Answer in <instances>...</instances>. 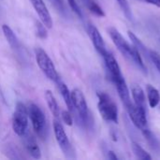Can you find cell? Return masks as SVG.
Returning <instances> with one entry per match:
<instances>
[{"label": "cell", "mask_w": 160, "mask_h": 160, "mask_svg": "<svg viewBox=\"0 0 160 160\" xmlns=\"http://www.w3.org/2000/svg\"><path fill=\"white\" fill-rule=\"evenodd\" d=\"M71 101L74 110L78 113L81 121L83 124H87L89 120V110L87 102L83 93L80 89H73L71 92Z\"/></svg>", "instance_id": "8992f818"}, {"label": "cell", "mask_w": 160, "mask_h": 160, "mask_svg": "<svg viewBox=\"0 0 160 160\" xmlns=\"http://www.w3.org/2000/svg\"><path fill=\"white\" fill-rule=\"evenodd\" d=\"M131 95H132V98L134 100V104L143 110L146 111V98H145V93L143 91V89L139 85V84H134L132 86L131 89Z\"/></svg>", "instance_id": "5bb4252c"}, {"label": "cell", "mask_w": 160, "mask_h": 160, "mask_svg": "<svg viewBox=\"0 0 160 160\" xmlns=\"http://www.w3.org/2000/svg\"><path fill=\"white\" fill-rule=\"evenodd\" d=\"M61 117H62V120L63 122L67 125V126H69L71 127L73 125V117L71 115V112L68 110V111H63L61 112Z\"/></svg>", "instance_id": "484cf974"}, {"label": "cell", "mask_w": 160, "mask_h": 160, "mask_svg": "<svg viewBox=\"0 0 160 160\" xmlns=\"http://www.w3.org/2000/svg\"><path fill=\"white\" fill-rule=\"evenodd\" d=\"M28 110L22 102H18L12 117V129L20 137L27 132L28 128Z\"/></svg>", "instance_id": "5b68a950"}, {"label": "cell", "mask_w": 160, "mask_h": 160, "mask_svg": "<svg viewBox=\"0 0 160 160\" xmlns=\"http://www.w3.org/2000/svg\"><path fill=\"white\" fill-rule=\"evenodd\" d=\"M146 95H147L149 106L151 108H156L160 102L159 91L153 85L148 84L146 86Z\"/></svg>", "instance_id": "e0dca14e"}, {"label": "cell", "mask_w": 160, "mask_h": 160, "mask_svg": "<svg viewBox=\"0 0 160 160\" xmlns=\"http://www.w3.org/2000/svg\"><path fill=\"white\" fill-rule=\"evenodd\" d=\"M98 109L101 117L107 122L118 124L119 112H118L117 105L114 102V100L108 94L104 92H98Z\"/></svg>", "instance_id": "7a4b0ae2"}, {"label": "cell", "mask_w": 160, "mask_h": 160, "mask_svg": "<svg viewBox=\"0 0 160 160\" xmlns=\"http://www.w3.org/2000/svg\"><path fill=\"white\" fill-rule=\"evenodd\" d=\"M87 32H88V35L92 40V43L95 47V49L97 50V52L102 56L106 52V45H105V42H104V39L100 34V32L98 31V29L93 25V24H89L88 27H87Z\"/></svg>", "instance_id": "8fae6325"}, {"label": "cell", "mask_w": 160, "mask_h": 160, "mask_svg": "<svg viewBox=\"0 0 160 160\" xmlns=\"http://www.w3.org/2000/svg\"><path fill=\"white\" fill-rule=\"evenodd\" d=\"M149 59L152 61L158 71L160 73V54L154 50H149Z\"/></svg>", "instance_id": "cb8c5ba5"}, {"label": "cell", "mask_w": 160, "mask_h": 160, "mask_svg": "<svg viewBox=\"0 0 160 160\" xmlns=\"http://www.w3.org/2000/svg\"><path fill=\"white\" fill-rule=\"evenodd\" d=\"M56 82H57L58 89H59V91H60V93H61V95H62V97H63V98H64V101H65V103H66V105H67V107H68V110L71 113L74 112L75 110H74V108H73L72 101H71V94H70V92H69L68 86H67L61 80H58Z\"/></svg>", "instance_id": "9a60e30c"}, {"label": "cell", "mask_w": 160, "mask_h": 160, "mask_svg": "<svg viewBox=\"0 0 160 160\" xmlns=\"http://www.w3.org/2000/svg\"><path fill=\"white\" fill-rule=\"evenodd\" d=\"M140 1H142V2L154 5V6H156V7H158V8H160V0H140Z\"/></svg>", "instance_id": "f1b7e54d"}, {"label": "cell", "mask_w": 160, "mask_h": 160, "mask_svg": "<svg viewBox=\"0 0 160 160\" xmlns=\"http://www.w3.org/2000/svg\"><path fill=\"white\" fill-rule=\"evenodd\" d=\"M51 2L59 11H64V4L62 0H51Z\"/></svg>", "instance_id": "83f0119b"}, {"label": "cell", "mask_w": 160, "mask_h": 160, "mask_svg": "<svg viewBox=\"0 0 160 160\" xmlns=\"http://www.w3.org/2000/svg\"><path fill=\"white\" fill-rule=\"evenodd\" d=\"M46 28L47 27L42 22H36V31H37V35L38 38H47Z\"/></svg>", "instance_id": "d4e9b609"}, {"label": "cell", "mask_w": 160, "mask_h": 160, "mask_svg": "<svg viewBox=\"0 0 160 160\" xmlns=\"http://www.w3.org/2000/svg\"><path fill=\"white\" fill-rule=\"evenodd\" d=\"M131 148H132V151L134 153V155L136 156L137 158L142 160H151L152 159V157L136 142H132L131 143Z\"/></svg>", "instance_id": "44dd1931"}, {"label": "cell", "mask_w": 160, "mask_h": 160, "mask_svg": "<svg viewBox=\"0 0 160 160\" xmlns=\"http://www.w3.org/2000/svg\"><path fill=\"white\" fill-rule=\"evenodd\" d=\"M30 2L33 8H35L36 12L38 13L41 22L48 29H51L52 27V20L44 1L43 0H30Z\"/></svg>", "instance_id": "30bf717a"}, {"label": "cell", "mask_w": 160, "mask_h": 160, "mask_svg": "<svg viewBox=\"0 0 160 160\" xmlns=\"http://www.w3.org/2000/svg\"><path fill=\"white\" fill-rule=\"evenodd\" d=\"M28 116L37 135L44 139L47 133V121L41 109L38 105L31 103L28 107Z\"/></svg>", "instance_id": "277c9868"}, {"label": "cell", "mask_w": 160, "mask_h": 160, "mask_svg": "<svg viewBox=\"0 0 160 160\" xmlns=\"http://www.w3.org/2000/svg\"><path fill=\"white\" fill-rule=\"evenodd\" d=\"M126 110L128 113V116L130 120L132 121L133 125L140 129L142 132L148 128V122L146 117V111H143L140 108H138L133 102H131L129 105L126 107Z\"/></svg>", "instance_id": "52a82bcc"}, {"label": "cell", "mask_w": 160, "mask_h": 160, "mask_svg": "<svg viewBox=\"0 0 160 160\" xmlns=\"http://www.w3.org/2000/svg\"><path fill=\"white\" fill-rule=\"evenodd\" d=\"M36 53V61L41 71L52 82H57L60 80L59 74L55 68V66L47 52L41 48H38L35 51Z\"/></svg>", "instance_id": "3957f363"}, {"label": "cell", "mask_w": 160, "mask_h": 160, "mask_svg": "<svg viewBox=\"0 0 160 160\" xmlns=\"http://www.w3.org/2000/svg\"><path fill=\"white\" fill-rule=\"evenodd\" d=\"M44 97H45V99L47 101V104H48V107H49L51 112L52 113V115L55 118H58L60 116V109H59V106L57 104V101H56L53 94L52 93V91L46 90Z\"/></svg>", "instance_id": "2e32d148"}, {"label": "cell", "mask_w": 160, "mask_h": 160, "mask_svg": "<svg viewBox=\"0 0 160 160\" xmlns=\"http://www.w3.org/2000/svg\"><path fill=\"white\" fill-rule=\"evenodd\" d=\"M121 8V9L123 10L124 14L126 15V17L128 19V20H132L133 16H132V11H131V8L129 7V4L128 2V0H116Z\"/></svg>", "instance_id": "603a6c76"}, {"label": "cell", "mask_w": 160, "mask_h": 160, "mask_svg": "<svg viewBox=\"0 0 160 160\" xmlns=\"http://www.w3.org/2000/svg\"><path fill=\"white\" fill-rule=\"evenodd\" d=\"M53 132L56 139V142L61 148V150L64 152L66 156H68L72 153V147L70 144V142L68 138V135L62 126V124L58 121L53 122Z\"/></svg>", "instance_id": "9c48e42d"}, {"label": "cell", "mask_w": 160, "mask_h": 160, "mask_svg": "<svg viewBox=\"0 0 160 160\" xmlns=\"http://www.w3.org/2000/svg\"><path fill=\"white\" fill-rule=\"evenodd\" d=\"M108 158L112 160H118V157H117L112 151H109V152H108Z\"/></svg>", "instance_id": "f546056e"}, {"label": "cell", "mask_w": 160, "mask_h": 160, "mask_svg": "<svg viewBox=\"0 0 160 160\" xmlns=\"http://www.w3.org/2000/svg\"><path fill=\"white\" fill-rule=\"evenodd\" d=\"M108 32L110 34V37L115 45V47L118 49V51L124 55L127 59H128L130 62H133L144 73L146 72L147 68L145 67V64L142 60V54L137 50V48L132 44L130 45L121 35V33L114 27H110L108 29Z\"/></svg>", "instance_id": "6da1fadb"}, {"label": "cell", "mask_w": 160, "mask_h": 160, "mask_svg": "<svg viewBox=\"0 0 160 160\" xmlns=\"http://www.w3.org/2000/svg\"><path fill=\"white\" fill-rule=\"evenodd\" d=\"M23 144L28 152V154L35 159H39L41 158V151L34 136L29 133H25L23 136Z\"/></svg>", "instance_id": "7c38bea8"}, {"label": "cell", "mask_w": 160, "mask_h": 160, "mask_svg": "<svg viewBox=\"0 0 160 160\" xmlns=\"http://www.w3.org/2000/svg\"><path fill=\"white\" fill-rule=\"evenodd\" d=\"M68 2L69 7L71 8V9H72L79 17H82V10H81V8H80V7H79L77 1H76V0H68Z\"/></svg>", "instance_id": "4316f807"}, {"label": "cell", "mask_w": 160, "mask_h": 160, "mask_svg": "<svg viewBox=\"0 0 160 160\" xmlns=\"http://www.w3.org/2000/svg\"><path fill=\"white\" fill-rule=\"evenodd\" d=\"M2 30L4 33V36L6 38V39L8 40V44L13 48V49H18L20 44H19V40L17 38V37L15 36L14 32L12 31V29L7 25V24H3L2 26Z\"/></svg>", "instance_id": "d6986e66"}, {"label": "cell", "mask_w": 160, "mask_h": 160, "mask_svg": "<svg viewBox=\"0 0 160 160\" xmlns=\"http://www.w3.org/2000/svg\"><path fill=\"white\" fill-rule=\"evenodd\" d=\"M84 7L94 15L98 17H105V12L101 8V7L95 0H82Z\"/></svg>", "instance_id": "ffe728a7"}, {"label": "cell", "mask_w": 160, "mask_h": 160, "mask_svg": "<svg viewBox=\"0 0 160 160\" xmlns=\"http://www.w3.org/2000/svg\"><path fill=\"white\" fill-rule=\"evenodd\" d=\"M113 83L115 84L116 90L118 92V96H119L122 103L124 104L125 107H127L132 101H131V98H130V93H129V90H128V84L126 82L125 78H122V79L118 80V81L114 82Z\"/></svg>", "instance_id": "4fadbf2b"}, {"label": "cell", "mask_w": 160, "mask_h": 160, "mask_svg": "<svg viewBox=\"0 0 160 160\" xmlns=\"http://www.w3.org/2000/svg\"><path fill=\"white\" fill-rule=\"evenodd\" d=\"M128 38L129 39L131 40L132 44L137 48V50L140 52L141 54L142 55H145L149 58V50L147 49V47L141 41V39L132 32V31H128Z\"/></svg>", "instance_id": "ac0fdd59"}, {"label": "cell", "mask_w": 160, "mask_h": 160, "mask_svg": "<svg viewBox=\"0 0 160 160\" xmlns=\"http://www.w3.org/2000/svg\"><path fill=\"white\" fill-rule=\"evenodd\" d=\"M142 134H143L145 140L148 142L149 145H150L153 149H156V148H158V147H159V144H158V140L156 139V137L153 135V133L151 132V130H150L149 128L143 130V131H142Z\"/></svg>", "instance_id": "7402d4cb"}, {"label": "cell", "mask_w": 160, "mask_h": 160, "mask_svg": "<svg viewBox=\"0 0 160 160\" xmlns=\"http://www.w3.org/2000/svg\"><path fill=\"white\" fill-rule=\"evenodd\" d=\"M103 59H104V63H105V67L107 71L109 72V76L110 79L112 82L124 78L120 66L117 62V60L115 59L114 55L110 52H106L103 55H102Z\"/></svg>", "instance_id": "ba28073f"}]
</instances>
